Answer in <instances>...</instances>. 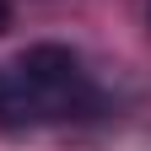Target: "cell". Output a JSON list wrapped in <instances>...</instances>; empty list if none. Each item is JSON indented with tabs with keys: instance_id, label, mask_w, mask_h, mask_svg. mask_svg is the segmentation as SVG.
Instances as JSON below:
<instances>
[{
	"instance_id": "cell-1",
	"label": "cell",
	"mask_w": 151,
	"mask_h": 151,
	"mask_svg": "<svg viewBox=\"0 0 151 151\" xmlns=\"http://www.w3.org/2000/svg\"><path fill=\"white\" fill-rule=\"evenodd\" d=\"M103 108V92L92 86L81 54L65 43H32L0 65V129H43L76 124Z\"/></svg>"
},
{
	"instance_id": "cell-2",
	"label": "cell",
	"mask_w": 151,
	"mask_h": 151,
	"mask_svg": "<svg viewBox=\"0 0 151 151\" xmlns=\"http://www.w3.org/2000/svg\"><path fill=\"white\" fill-rule=\"evenodd\" d=\"M6 27H11V6L0 0V32H6Z\"/></svg>"
}]
</instances>
